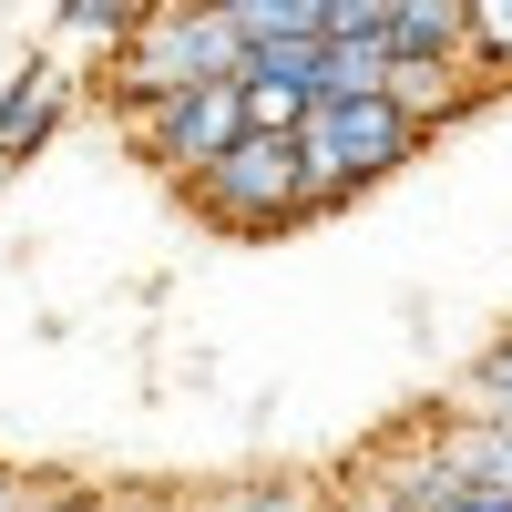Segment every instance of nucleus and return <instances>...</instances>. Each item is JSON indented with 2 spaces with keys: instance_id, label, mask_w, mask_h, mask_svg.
I'll use <instances>...</instances> for the list:
<instances>
[{
  "instance_id": "f257e3e1",
  "label": "nucleus",
  "mask_w": 512,
  "mask_h": 512,
  "mask_svg": "<svg viewBox=\"0 0 512 512\" xmlns=\"http://www.w3.org/2000/svg\"><path fill=\"white\" fill-rule=\"evenodd\" d=\"M195 82H246V31L226 0H164V11L103 62V93L123 113H144L164 93H195Z\"/></svg>"
},
{
  "instance_id": "f03ea898",
  "label": "nucleus",
  "mask_w": 512,
  "mask_h": 512,
  "mask_svg": "<svg viewBox=\"0 0 512 512\" xmlns=\"http://www.w3.org/2000/svg\"><path fill=\"white\" fill-rule=\"evenodd\" d=\"M420 144H431V134H420L390 93H328V103H308V123H297V154H308L318 216H328V205H359L369 185H390Z\"/></svg>"
},
{
  "instance_id": "7ed1b4c3",
  "label": "nucleus",
  "mask_w": 512,
  "mask_h": 512,
  "mask_svg": "<svg viewBox=\"0 0 512 512\" xmlns=\"http://www.w3.org/2000/svg\"><path fill=\"white\" fill-rule=\"evenodd\" d=\"M185 205L205 226H226V236H287V226L318 216V185H308L297 134H256V123H246V134L185 185Z\"/></svg>"
},
{
  "instance_id": "20e7f679",
  "label": "nucleus",
  "mask_w": 512,
  "mask_h": 512,
  "mask_svg": "<svg viewBox=\"0 0 512 512\" xmlns=\"http://www.w3.org/2000/svg\"><path fill=\"white\" fill-rule=\"evenodd\" d=\"M123 123H134V154L154 164L164 185H195L205 164L246 134V82H195V93H164V103L123 113Z\"/></svg>"
},
{
  "instance_id": "39448f33",
  "label": "nucleus",
  "mask_w": 512,
  "mask_h": 512,
  "mask_svg": "<svg viewBox=\"0 0 512 512\" xmlns=\"http://www.w3.org/2000/svg\"><path fill=\"white\" fill-rule=\"evenodd\" d=\"M62 123H72V62L31 52L11 82H0V154L21 164V154H41V144H52Z\"/></svg>"
},
{
  "instance_id": "423d86ee",
  "label": "nucleus",
  "mask_w": 512,
  "mask_h": 512,
  "mask_svg": "<svg viewBox=\"0 0 512 512\" xmlns=\"http://www.w3.org/2000/svg\"><path fill=\"white\" fill-rule=\"evenodd\" d=\"M431 451H441V472H451L461 492H512V420L461 410V420H441V431H431Z\"/></svg>"
},
{
  "instance_id": "0eeeda50",
  "label": "nucleus",
  "mask_w": 512,
  "mask_h": 512,
  "mask_svg": "<svg viewBox=\"0 0 512 512\" xmlns=\"http://www.w3.org/2000/svg\"><path fill=\"white\" fill-rule=\"evenodd\" d=\"M390 103L420 123V134H441V123H461V113L482 103V72H472V62H410V52H400V62H390Z\"/></svg>"
},
{
  "instance_id": "6e6552de",
  "label": "nucleus",
  "mask_w": 512,
  "mask_h": 512,
  "mask_svg": "<svg viewBox=\"0 0 512 512\" xmlns=\"http://www.w3.org/2000/svg\"><path fill=\"white\" fill-rule=\"evenodd\" d=\"M154 11H164V0H52V31H62V52H72V62H93V72H103V62H113Z\"/></svg>"
},
{
  "instance_id": "1a4fd4ad",
  "label": "nucleus",
  "mask_w": 512,
  "mask_h": 512,
  "mask_svg": "<svg viewBox=\"0 0 512 512\" xmlns=\"http://www.w3.org/2000/svg\"><path fill=\"white\" fill-rule=\"evenodd\" d=\"M390 52H410V62H472V11H461V0H390Z\"/></svg>"
},
{
  "instance_id": "9d476101",
  "label": "nucleus",
  "mask_w": 512,
  "mask_h": 512,
  "mask_svg": "<svg viewBox=\"0 0 512 512\" xmlns=\"http://www.w3.org/2000/svg\"><path fill=\"white\" fill-rule=\"evenodd\" d=\"M390 31H328V52H318V103L328 93H390Z\"/></svg>"
},
{
  "instance_id": "9b49d317",
  "label": "nucleus",
  "mask_w": 512,
  "mask_h": 512,
  "mask_svg": "<svg viewBox=\"0 0 512 512\" xmlns=\"http://www.w3.org/2000/svg\"><path fill=\"white\" fill-rule=\"evenodd\" d=\"M205 512H338V492L318 472H256V482H236L226 502H205Z\"/></svg>"
},
{
  "instance_id": "f8f14e48",
  "label": "nucleus",
  "mask_w": 512,
  "mask_h": 512,
  "mask_svg": "<svg viewBox=\"0 0 512 512\" xmlns=\"http://www.w3.org/2000/svg\"><path fill=\"white\" fill-rule=\"evenodd\" d=\"M236 31H246V52L256 41H328V0H226Z\"/></svg>"
},
{
  "instance_id": "ddd939ff",
  "label": "nucleus",
  "mask_w": 512,
  "mask_h": 512,
  "mask_svg": "<svg viewBox=\"0 0 512 512\" xmlns=\"http://www.w3.org/2000/svg\"><path fill=\"white\" fill-rule=\"evenodd\" d=\"M308 82H267V72H246V123L256 134H297V123H308Z\"/></svg>"
},
{
  "instance_id": "4468645a",
  "label": "nucleus",
  "mask_w": 512,
  "mask_h": 512,
  "mask_svg": "<svg viewBox=\"0 0 512 512\" xmlns=\"http://www.w3.org/2000/svg\"><path fill=\"white\" fill-rule=\"evenodd\" d=\"M461 11H472V72L512 82V0H461Z\"/></svg>"
},
{
  "instance_id": "2eb2a0df",
  "label": "nucleus",
  "mask_w": 512,
  "mask_h": 512,
  "mask_svg": "<svg viewBox=\"0 0 512 512\" xmlns=\"http://www.w3.org/2000/svg\"><path fill=\"white\" fill-rule=\"evenodd\" d=\"M461 390H472V410H492V420H512V328H502L492 349L472 359V379H461Z\"/></svg>"
},
{
  "instance_id": "dca6fc26",
  "label": "nucleus",
  "mask_w": 512,
  "mask_h": 512,
  "mask_svg": "<svg viewBox=\"0 0 512 512\" xmlns=\"http://www.w3.org/2000/svg\"><path fill=\"white\" fill-rule=\"evenodd\" d=\"M318 52H328V41H256L246 72H267V82H308V93H318Z\"/></svg>"
},
{
  "instance_id": "f3484780",
  "label": "nucleus",
  "mask_w": 512,
  "mask_h": 512,
  "mask_svg": "<svg viewBox=\"0 0 512 512\" xmlns=\"http://www.w3.org/2000/svg\"><path fill=\"white\" fill-rule=\"evenodd\" d=\"M328 31H390V0H328Z\"/></svg>"
},
{
  "instance_id": "a211bd4d",
  "label": "nucleus",
  "mask_w": 512,
  "mask_h": 512,
  "mask_svg": "<svg viewBox=\"0 0 512 512\" xmlns=\"http://www.w3.org/2000/svg\"><path fill=\"white\" fill-rule=\"evenodd\" d=\"M31 502H41V482H31V472H11V461H0V512H31Z\"/></svg>"
},
{
  "instance_id": "6ab92c4d",
  "label": "nucleus",
  "mask_w": 512,
  "mask_h": 512,
  "mask_svg": "<svg viewBox=\"0 0 512 512\" xmlns=\"http://www.w3.org/2000/svg\"><path fill=\"white\" fill-rule=\"evenodd\" d=\"M441 512H512V492H451Z\"/></svg>"
},
{
  "instance_id": "aec40b11",
  "label": "nucleus",
  "mask_w": 512,
  "mask_h": 512,
  "mask_svg": "<svg viewBox=\"0 0 512 512\" xmlns=\"http://www.w3.org/2000/svg\"><path fill=\"white\" fill-rule=\"evenodd\" d=\"M338 512H400V502L390 492H359V502H338Z\"/></svg>"
},
{
  "instance_id": "412c9836",
  "label": "nucleus",
  "mask_w": 512,
  "mask_h": 512,
  "mask_svg": "<svg viewBox=\"0 0 512 512\" xmlns=\"http://www.w3.org/2000/svg\"><path fill=\"white\" fill-rule=\"evenodd\" d=\"M0 185H11V154H0Z\"/></svg>"
}]
</instances>
